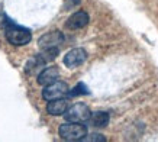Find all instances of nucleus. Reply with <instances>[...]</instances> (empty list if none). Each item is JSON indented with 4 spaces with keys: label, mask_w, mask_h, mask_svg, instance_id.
<instances>
[{
    "label": "nucleus",
    "mask_w": 158,
    "mask_h": 142,
    "mask_svg": "<svg viewBox=\"0 0 158 142\" xmlns=\"http://www.w3.org/2000/svg\"><path fill=\"white\" fill-rule=\"evenodd\" d=\"M5 36L7 42L16 47H22L31 42L32 39V33L28 28H23L20 25L13 23L12 20H6V29H5Z\"/></svg>",
    "instance_id": "nucleus-1"
},
{
    "label": "nucleus",
    "mask_w": 158,
    "mask_h": 142,
    "mask_svg": "<svg viewBox=\"0 0 158 142\" xmlns=\"http://www.w3.org/2000/svg\"><path fill=\"white\" fill-rule=\"evenodd\" d=\"M58 133H60L61 139H64V141H70V142L83 141V138L87 135V126L77 122H67L60 125Z\"/></svg>",
    "instance_id": "nucleus-2"
},
{
    "label": "nucleus",
    "mask_w": 158,
    "mask_h": 142,
    "mask_svg": "<svg viewBox=\"0 0 158 142\" xmlns=\"http://www.w3.org/2000/svg\"><path fill=\"white\" fill-rule=\"evenodd\" d=\"M68 93H70V87H68L67 83L57 80V81H54V83H51V84L44 87L42 97H44V100L51 102V100L65 97V96H68Z\"/></svg>",
    "instance_id": "nucleus-3"
},
{
    "label": "nucleus",
    "mask_w": 158,
    "mask_h": 142,
    "mask_svg": "<svg viewBox=\"0 0 158 142\" xmlns=\"http://www.w3.org/2000/svg\"><path fill=\"white\" fill-rule=\"evenodd\" d=\"M91 116V112L89 106L84 103H76L74 106H70L68 110L64 113V118L67 122H77V123H84L87 122Z\"/></svg>",
    "instance_id": "nucleus-4"
},
{
    "label": "nucleus",
    "mask_w": 158,
    "mask_h": 142,
    "mask_svg": "<svg viewBox=\"0 0 158 142\" xmlns=\"http://www.w3.org/2000/svg\"><path fill=\"white\" fill-rule=\"evenodd\" d=\"M64 33L60 31H52L42 35L38 41V45L41 49H47V48H60L62 42H64Z\"/></svg>",
    "instance_id": "nucleus-5"
},
{
    "label": "nucleus",
    "mask_w": 158,
    "mask_h": 142,
    "mask_svg": "<svg viewBox=\"0 0 158 142\" xmlns=\"http://www.w3.org/2000/svg\"><path fill=\"white\" fill-rule=\"evenodd\" d=\"M87 60V52L83 48H74L64 55V65L68 68H76L81 65L83 62Z\"/></svg>",
    "instance_id": "nucleus-6"
},
{
    "label": "nucleus",
    "mask_w": 158,
    "mask_h": 142,
    "mask_svg": "<svg viewBox=\"0 0 158 142\" xmlns=\"http://www.w3.org/2000/svg\"><path fill=\"white\" fill-rule=\"evenodd\" d=\"M70 107V102L68 99L65 97H61V99H55V100H51L47 106V112L52 116H62L65 113Z\"/></svg>",
    "instance_id": "nucleus-7"
},
{
    "label": "nucleus",
    "mask_w": 158,
    "mask_h": 142,
    "mask_svg": "<svg viewBox=\"0 0 158 142\" xmlns=\"http://www.w3.org/2000/svg\"><path fill=\"white\" fill-rule=\"evenodd\" d=\"M89 20H90L89 15H87L86 12H83V10H78V12L73 13L71 16L68 18L65 26H67L68 29H73V31H74V29H81L89 23Z\"/></svg>",
    "instance_id": "nucleus-8"
},
{
    "label": "nucleus",
    "mask_w": 158,
    "mask_h": 142,
    "mask_svg": "<svg viewBox=\"0 0 158 142\" xmlns=\"http://www.w3.org/2000/svg\"><path fill=\"white\" fill-rule=\"evenodd\" d=\"M58 78H60V70L57 67H47L38 74V84L45 87V86L57 81Z\"/></svg>",
    "instance_id": "nucleus-9"
},
{
    "label": "nucleus",
    "mask_w": 158,
    "mask_h": 142,
    "mask_svg": "<svg viewBox=\"0 0 158 142\" xmlns=\"http://www.w3.org/2000/svg\"><path fill=\"white\" fill-rule=\"evenodd\" d=\"M47 62L48 61L44 58L42 54H36L35 57H32L28 61L26 67H25V71H26V74H29V76H35L36 73L39 74V73L44 70V67H45Z\"/></svg>",
    "instance_id": "nucleus-10"
},
{
    "label": "nucleus",
    "mask_w": 158,
    "mask_h": 142,
    "mask_svg": "<svg viewBox=\"0 0 158 142\" xmlns=\"http://www.w3.org/2000/svg\"><path fill=\"white\" fill-rule=\"evenodd\" d=\"M109 119L110 116L107 112H96V113H91L89 122L94 128H105L106 125L109 123Z\"/></svg>",
    "instance_id": "nucleus-11"
},
{
    "label": "nucleus",
    "mask_w": 158,
    "mask_h": 142,
    "mask_svg": "<svg viewBox=\"0 0 158 142\" xmlns=\"http://www.w3.org/2000/svg\"><path fill=\"white\" fill-rule=\"evenodd\" d=\"M86 94H90V90H89V87H87L84 83H77L76 87H73L71 90H70V93H68V96L70 97H77V96H86Z\"/></svg>",
    "instance_id": "nucleus-12"
},
{
    "label": "nucleus",
    "mask_w": 158,
    "mask_h": 142,
    "mask_svg": "<svg viewBox=\"0 0 158 142\" xmlns=\"http://www.w3.org/2000/svg\"><path fill=\"white\" fill-rule=\"evenodd\" d=\"M83 141L84 142H105L106 138L103 135H100V133H91L89 136L86 135V136L83 138Z\"/></svg>",
    "instance_id": "nucleus-13"
}]
</instances>
